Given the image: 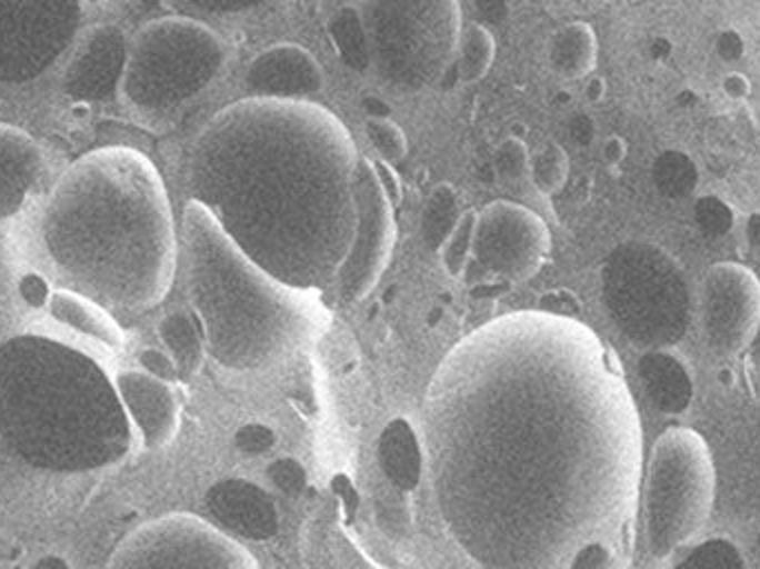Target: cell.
<instances>
[{"label": "cell", "instance_id": "obj_1", "mask_svg": "<svg viewBox=\"0 0 760 569\" xmlns=\"http://www.w3.org/2000/svg\"><path fill=\"white\" fill-rule=\"evenodd\" d=\"M433 502L487 569L569 567L627 513L629 398L576 318L513 311L458 340L422 400Z\"/></svg>", "mask_w": 760, "mask_h": 569}, {"label": "cell", "instance_id": "obj_2", "mask_svg": "<svg viewBox=\"0 0 760 569\" xmlns=\"http://www.w3.org/2000/svg\"><path fill=\"white\" fill-rule=\"evenodd\" d=\"M356 160L351 133L322 104L253 96L202 127L187 182L258 267L318 291L351 247Z\"/></svg>", "mask_w": 760, "mask_h": 569}, {"label": "cell", "instance_id": "obj_3", "mask_svg": "<svg viewBox=\"0 0 760 569\" xmlns=\"http://www.w3.org/2000/svg\"><path fill=\"white\" fill-rule=\"evenodd\" d=\"M40 233L56 271L107 309H151L171 287V204L138 149L100 147L69 164L44 202Z\"/></svg>", "mask_w": 760, "mask_h": 569}, {"label": "cell", "instance_id": "obj_4", "mask_svg": "<svg viewBox=\"0 0 760 569\" xmlns=\"http://www.w3.org/2000/svg\"><path fill=\"white\" fill-rule=\"evenodd\" d=\"M187 296L207 353L231 371H267L311 347L331 313L316 289L258 267L198 200L182 213Z\"/></svg>", "mask_w": 760, "mask_h": 569}, {"label": "cell", "instance_id": "obj_5", "mask_svg": "<svg viewBox=\"0 0 760 569\" xmlns=\"http://www.w3.org/2000/svg\"><path fill=\"white\" fill-rule=\"evenodd\" d=\"M0 429L36 465L60 469L116 462L136 442L111 376L42 336L0 349Z\"/></svg>", "mask_w": 760, "mask_h": 569}, {"label": "cell", "instance_id": "obj_6", "mask_svg": "<svg viewBox=\"0 0 760 569\" xmlns=\"http://www.w3.org/2000/svg\"><path fill=\"white\" fill-rule=\"evenodd\" d=\"M222 64L216 31L191 18H162L129 42L118 91L140 113H171L202 93Z\"/></svg>", "mask_w": 760, "mask_h": 569}, {"label": "cell", "instance_id": "obj_7", "mask_svg": "<svg viewBox=\"0 0 760 569\" xmlns=\"http://www.w3.org/2000/svg\"><path fill=\"white\" fill-rule=\"evenodd\" d=\"M371 64L398 91H422L444 76L460 42L458 0H367Z\"/></svg>", "mask_w": 760, "mask_h": 569}, {"label": "cell", "instance_id": "obj_8", "mask_svg": "<svg viewBox=\"0 0 760 569\" xmlns=\"http://www.w3.org/2000/svg\"><path fill=\"white\" fill-rule=\"evenodd\" d=\"M713 469L704 442L684 429L667 431L651 456L647 478V542L664 556L689 540L707 520Z\"/></svg>", "mask_w": 760, "mask_h": 569}, {"label": "cell", "instance_id": "obj_9", "mask_svg": "<svg viewBox=\"0 0 760 569\" xmlns=\"http://www.w3.org/2000/svg\"><path fill=\"white\" fill-rule=\"evenodd\" d=\"M107 567L256 569L258 560L233 538L193 513H167L124 536Z\"/></svg>", "mask_w": 760, "mask_h": 569}, {"label": "cell", "instance_id": "obj_10", "mask_svg": "<svg viewBox=\"0 0 760 569\" xmlns=\"http://www.w3.org/2000/svg\"><path fill=\"white\" fill-rule=\"evenodd\" d=\"M78 0H0V80L42 73L69 47Z\"/></svg>", "mask_w": 760, "mask_h": 569}, {"label": "cell", "instance_id": "obj_11", "mask_svg": "<svg viewBox=\"0 0 760 569\" xmlns=\"http://www.w3.org/2000/svg\"><path fill=\"white\" fill-rule=\"evenodd\" d=\"M356 229L351 247L338 269V293L344 302L362 300L380 280L393 249V204L380 182L376 162L356 160L353 171Z\"/></svg>", "mask_w": 760, "mask_h": 569}, {"label": "cell", "instance_id": "obj_12", "mask_svg": "<svg viewBox=\"0 0 760 569\" xmlns=\"http://www.w3.org/2000/svg\"><path fill=\"white\" fill-rule=\"evenodd\" d=\"M551 238L544 220L531 209L496 200L476 216L471 256L476 262L509 282L536 276L547 256Z\"/></svg>", "mask_w": 760, "mask_h": 569}, {"label": "cell", "instance_id": "obj_13", "mask_svg": "<svg viewBox=\"0 0 760 569\" xmlns=\"http://www.w3.org/2000/svg\"><path fill=\"white\" fill-rule=\"evenodd\" d=\"M702 329L720 351L742 349L756 333L760 318V287L740 264H718L702 282Z\"/></svg>", "mask_w": 760, "mask_h": 569}, {"label": "cell", "instance_id": "obj_14", "mask_svg": "<svg viewBox=\"0 0 760 569\" xmlns=\"http://www.w3.org/2000/svg\"><path fill=\"white\" fill-rule=\"evenodd\" d=\"M111 380L136 442L144 449L167 447L180 425V396L176 385L142 367L116 371Z\"/></svg>", "mask_w": 760, "mask_h": 569}, {"label": "cell", "instance_id": "obj_15", "mask_svg": "<svg viewBox=\"0 0 760 569\" xmlns=\"http://www.w3.org/2000/svg\"><path fill=\"white\" fill-rule=\"evenodd\" d=\"M204 505L213 520L247 540H267L278 533V509L273 498L256 482L224 478L207 489Z\"/></svg>", "mask_w": 760, "mask_h": 569}, {"label": "cell", "instance_id": "obj_16", "mask_svg": "<svg viewBox=\"0 0 760 569\" xmlns=\"http://www.w3.org/2000/svg\"><path fill=\"white\" fill-rule=\"evenodd\" d=\"M324 73L309 49L291 42L260 51L247 67V87L264 98H304L318 93Z\"/></svg>", "mask_w": 760, "mask_h": 569}, {"label": "cell", "instance_id": "obj_17", "mask_svg": "<svg viewBox=\"0 0 760 569\" xmlns=\"http://www.w3.org/2000/svg\"><path fill=\"white\" fill-rule=\"evenodd\" d=\"M47 313L80 340H89L111 358L124 347V333L109 316L107 307L78 289H51L47 296Z\"/></svg>", "mask_w": 760, "mask_h": 569}, {"label": "cell", "instance_id": "obj_18", "mask_svg": "<svg viewBox=\"0 0 760 569\" xmlns=\"http://www.w3.org/2000/svg\"><path fill=\"white\" fill-rule=\"evenodd\" d=\"M44 169L38 142L22 129L0 122V218L16 213Z\"/></svg>", "mask_w": 760, "mask_h": 569}, {"label": "cell", "instance_id": "obj_19", "mask_svg": "<svg viewBox=\"0 0 760 569\" xmlns=\"http://www.w3.org/2000/svg\"><path fill=\"white\" fill-rule=\"evenodd\" d=\"M127 49L116 27H96L80 47L71 71L73 87L80 96H107L120 87Z\"/></svg>", "mask_w": 760, "mask_h": 569}, {"label": "cell", "instance_id": "obj_20", "mask_svg": "<svg viewBox=\"0 0 760 569\" xmlns=\"http://www.w3.org/2000/svg\"><path fill=\"white\" fill-rule=\"evenodd\" d=\"M378 462L398 491H411L418 487L424 451L409 420L393 418L384 425L378 438Z\"/></svg>", "mask_w": 760, "mask_h": 569}, {"label": "cell", "instance_id": "obj_21", "mask_svg": "<svg viewBox=\"0 0 760 569\" xmlns=\"http://www.w3.org/2000/svg\"><path fill=\"white\" fill-rule=\"evenodd\" d=\"M596 33L587 22H567L551 33L549 64L564 78H584L596 67Z\"/></svg>", "mask_w": 760, "mask_h": 569}, {"label": "cell", "instance_id": "obj_22", "mask_svg": "<svg viewBox=\"0 0 760 569\" xmlns=\"http://www.w3.org/2000/svg\"><path fill=\"white\" fill-rule=\"evenodd\" d=\"M198 318L193 320L184 311H173L164 316L158 325V336L178 367V376L193 378L202 367L204 338L198 329Z\"/></svg>", "mask_w": 760, "mask_h": 569}, {"label": "cell", "instance_id": "obj_23", "mask_svg": "<svg viewBox=\"0 0 760 569\" xmlns=\"http://www.w3.org/2000/svg\"><path fill=\"white\" fill-rule=\"evenodd\" d=\"M329 40L344 67L351 71L362 73L371 67V53H369V40L367 29L362 22V13L356 7H344L336 11L329 18L327 24Z\"/></svg>", "mask_w": 760, "mask_h": 569}, {"label": "cell", "instance_id": "obj_24", "mask_svg": "<svg viewBox=\"0 0 760 569\" xmlns=\"http://www.w3.org/2000/svg\"><path fill=\"white\" fill-rule=\"evenodd\" d=\"M462 211L458 202V191L451 182H438L422 209V238L429 249H440L447 236L453 231L458 224Z\"/></svg>", "mask_w": 760, "mask_h": 569}, {"label": "cell", "instance_id": "obj_25", "mask_svg": "<svg viewBox=\"0 0 760 569\" xmlns=\"http://www.w3.org/2000/svg\"><path fill=\"white\" fill-rule=\"evenodd\" d=\"M496 58V42L491 31L484 24H471L462 40H460V51L456 60L458 67V78L462 82H478L480 78L487 76Z\"/></svg>", "mask_w": 760, "mask_h": 569}, {"label": "cell", "instance_id": "obj_26", "mask_svg": "<svg viewBox=\"0 0 760 569\" xmlns=\"http://www.w3.org/2000/svg\"><path fill=\"white\" fill-rule=\"evenodd\" d=\"M569 176L567 151L558 142L542 144L529 160V178L540 193H556Z\"/></svg>", "mask_w": 760, "mask_h": 569}, {"label": "cell", "instance_id": "obj_27", "mask_svg": "<svg viewBox=\"0 0 760 569\" xmlns=\"http://www.w3.org/2000/svg\"><path fill=\"white\" fill-rule=\"evenodd\" d=\"M476 216L478 211H462L458 224L447 236V240L440 247L442 264L449 276H460L467 269V262L471 258L473 247V231H476Z\"/></svg>", "mask_w": 760, "mask_h": 569}, {"label": "cell", "instance_id": "obj_28", "mask_svg": "<svg viewBox=\"0 0 760 569\" xmlns=\"http://www.w3.org/2000/svg\"><path fill=\"white\" fill-rule=\"evenodd\" d=\"M364 133L384 162H400L407 156V136L391 118H369Z\"/></svg>", "mask_w": 760, "mask_h": 569}, {"label": "cell", "instance_id": "obj_29", "mask_svg": "<svg viewBox=\"0 0 760 569\" xmlns=\"http://www.w3.org/2000/svg\"><path fill=\"white\" fill-rule=\"evenodd\" d=\"M529 160L531 156H529L527 144L522 142V138H516V136L504 138L493 153L496 173L509 182H516L529 173Z\"/></svg>", "mask_w": 760, "mask_h": 569}, {"label": "cell", "instance_id": "obj_30", "mask_svg": "<svg viewBox=\"0 0 760 569\" xmlns=\"http://www.w3.org/2000/svg\"><path fill=\"white\" fill-rule=\"evenodd\" d=\"M267 478L289 496H298L307 487V471L296 458L273 460L267 467Z\"/></svg>", "mask_w": 760, "mask_h": 569}, {"label": "cell", "instance_id": "obj_31", "mask_svg": "<svg viewBox=\"0 0 760 569\" xmlns=\"http://www.w3.org/2000/svg\"><path fill=\"white\" fill-rule=\"evenodd\" d=\"M233 445L238 447V451H242L247 456H260V453L273 449L276 431L271 427H267V425L249 422V425H242L233 433Z\"/></svg>", "mask_w": 760, "mask_h": 569}, {"label": "cell", "instance_id": "obj_32", "mask_svg": "<svg viewBox=\"0 0 760 569\" xmlns=\"http://www.w3.org/2000/svg\"><path fill=\"white\" fill-rule=\"evenodd\" d=\"M138 362L144 371L158 376V378H164V380H171L176 382L178 378V367L173 362V358L169 356V351L164 349H156V347H147L138 353Z\"/></svg>", "mask_w": 760, "mask_h": 569}, {"label": "cell", "instance_id": "obj_33", "mask_svg": "<svg viewBox=\"0 0 760 569\" xmlns=\"http://www.w3.org/2000/svg\"><path fill=\"white\" fill-rule=\"evenodd\" d=\"M540 309L547 311V313L576 318V313L580 311V305H578V298L571 291L553 289V291H547L544 296H540Z\"/></svg>", "mask_w": 760, "mask_h": 569}, {"label": "cell", "instance_id": "obj_34", "mask_svg": "<svg viewBox=\"0 0 760 569\" xmlns=\"http://www.w3.org/2000/svg\"><path fill=\"white\" fill-rule=\"evenodd\" d=\"M184 2L207 13H236V11L258 7L264 0H184Z\"/></svg>", "mask_w": 760, "mask_h": 569}, {"label": "cell", "instance_id": "obj_35", "mask_svg": "<svg viewBox=\"0 0 760 569\" xmlns=\"http://www.w3.org/2000/svg\"><path fill=\"white\" fill-rule=\"evenodd\" d=\"M716 51H718V56H720L722 60H729V62H731V60H738V58L742 56L744 42H742V38H740L738 31L727 29V31H722V33L718 36Z\"/></svg>", "mask_w": 760, "mask_h": 569}, {"label": "cell", "instance_id": "obj_36", "mask_svg": "<svg viewBox=\"0 0 760 569\" xmlns=\"http://www.w3.org/2000/svg\"><path fill=\"white\" fill-rule=\"evenodd\" d=\"M569 136H571L578 144L587 147V144L593 140V136H596L593 120H591L587 113H576V116L569 120Z\"/></svg>", "mask_w": 760, "mask_h": 569}, {"label": "cell", "instance_id": "obj_37", "mask_svg": "<svg viewBox=\"0 0 760 569\" xmlns=\"http://www.w3.org/2000/svg\"><path fill=\"white\" fill-rule=\"evenodd\" d=\"M473 4L487 22L498 24L509 18V0H473Z\"/></svg>", "mask_w": 760, "mask_h": 569}, {"label": "cell", "instance_id": "obj_38", "mask_svg": "<svg viewBox=\"0 0 760 569\" xmlns=\"http://www.w3.org/2000/svg\"><path fill=\"white\" fill-rule=\"evenodd\" d=\"M376 169H378L380 182H382V187H384V191H387V196H389L391 204L400 202V182H398V178H396L393 169L389 167V162H384V160H382L380 164H376Z\"/></svg>", "mask_w": 760, "mask_h": 569}, {"label": "cell", "instance_id": "obj_39", "mask_svg": "<svg viewBox=\"0 0 760 569\" xmlns=\"http://www.w3.org/2000/svg\"><path fill=\"white\" fill-rule=\"evenodd\" d=\"M722 89L729 98L733 100H742L747 98L749 93V80L742 76V73H729L724 80H722Z\"/></svg>", "mask_w": 760, "mask_h": 569}, {"label": "cell", "instance_id": "obj_40", "mask_svg": "<svg viewBox=\"0 0 760 569\" xmlns=\"http://www.w3.org/2000/svg\"><path fill=\"white\" fill-rule=\"evenodd\" d=\"M624 153H627V144H624V140L620 136H609L602 142V158L607 162L616 164V162H620L624 158Z\"/></svg>", "mask_w": 760, "mask_h": 569}, {"label": "cell", "instance_id": "obj_41", "mask_svg": "<svg viewBox=\"0 0 760 569\" xmlns=\"http://www.w3.org/2000/svg\"><path fill=\"white\" fill-rule=\"evenodd\" d=\"M362 109L369 118H389L391 116V107L387 100H382L380 96H364L362 98Z\"/></svg>", "mask_w": 760, "mask_h": 569}, {"label": "cell", "instance_id": "obj_42", "mask_svg": "<svg viewBox=\"0 0 760 569\" xmlns=\"http://www.w3.org/2000/svg\"><path fill=\"white\" fill-rule=\"evenodd\" d=\"M584 96H587L589 102L602 100V96H604V80H602L600 76L589 78V82H587V87H584Z\"/></svg>", "mask_w": 760, "mask_h": 569}, {"label": "cell", "instance_id": "obj_43", "mask_svg": "<svg viewBox=\"0 0 760 569\" xmlns=\"http://www.w3.org/2000/svg\"><path fill=\"white\" fill-rule=\"evenodd\" d=\"M747 236H749V240H751V242L760 244V213H758V216H753V218H749V224H747Z\"/></svg>", "mask_w": 760, "mask_h": 569}, {"label": "cell", "instance_id": "obj_44", "mask_svg": "<svg viewBox=\"0 0 760 569\" xmlns=\"http://www.w3.org/2000/svg\"><path fill=\"white\" fill-rule=\"evenodd\" d=\"M36 565H38V567H44V565H58V567H67V562H64V560H58V558H42V560H38Z\"/></svg>", "mask_w": 760, "mask_h": 569}]
</instances>
